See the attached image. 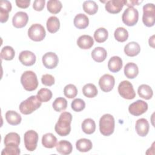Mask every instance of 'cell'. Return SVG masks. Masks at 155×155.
Here are the masks:
<instances>
[{"label":"cell","mask_w":155,"mask_h":155,"mask_svg":"<svg viewBox=\"0 0 155 155\" xmlns=\"http://www.w3.org/2000/svg\"><path fill=\"white\" fill-rule=\"evenodd\" d=\"M21 153L19 146L15 145H9L5 146L1 152L2 155H18Z\"/></svg>","instance_id":"cell-39"},{"label":"cell","mask_w":155,"mask_h":155,"mask_svg":"<svg viewBox=\"0 0 155 155\" xmlns=\"http://www.w3.org/2000/svg\"><path fill=\"white\" fill-rule=\"evenodd\" d=\"M114 125V119L110 114H104L99 120V130L104 136H108L113 134Z\"/></svg>","instance_id":"cell-3"},{"label":"cell","mask_w":155,"mask_h":155,"mask_svg":"<svg viewBox=\"0 0 155 155\" xmlns=\"http://www.w3.org/2000/svg\"><path fill=\"white\" fill-rule=\"evenodd\" d=\"M71 108L73 111L76 112H79L82 111L85 107V102L81 99H74L71 104Z\"/></svg>","instance_id":"cell-41"},{"label":"cell","mask_w":155,"mask_h":155,"mask_svg":"<svg viewBox=\"0 0 155 155\" xmlns=\"http://www.w3.org/2000/svg\"><path fill=\"white\" fill-rule=\"evenodd\" d=\"M82 131L87 134L93 133L96 130L95 122L91 118L85 119L82 123Z\"/></svg>","instance_id":"cell-29"},{"label":"cell","mask_w":155,"mask_h":155,"mask_svg":"<svg viewBox=\"0 0 155 155\" xmlns=\"http://www.w3.org/2000/svg\"><path fill=\"white\" fill-rule=\"evenodd\" d=\"M142 21L145 25L150 27L155 22V7L153 4L148 3L143 7Z\"/></svg>","instance_id":"cell-5"},{"label":"cell","mask_w":155,"mask_h":155,"mask_svg":"<svg viewBox=\"0 0 155 155\" xmlns=\"http://www.w3.org/2000/svg\"><path fill=\"white\" fill-rule=\"evenodd\" d=\"M35 54L28 50H24L21 52L19 55V61L25 66H31L36 62Z\"/></svg>","instance_id":"cell-15"},{"label":"cell","mask_w":155,"mask_h":155,"mask_svg":"<svg viewBox=\"0 0 155 155\" xmlns=\"http://www.w3.org/2000/svg\"><path fill=\"white\" fill-rule=\"evenodd\" d=\"M92 147L91 141L85 138L80 139L76 143V149L80 152H87L92 148Z\"/></svg>","instance_id":"cell-28"},{"label":"cell","mask_w":155,"mask_h":155,"mask_svg":"<svg viewBox=\"0 0 155 155\" xmlns=\"http://www.w3.org/2000/svg\"><path fill=\"white\" fill-rule=\"evenodd\" d=\"M56 151L63 155L69 154L73 150V146L71 143L65 140L59 141L56 145Z\"/></svg>","instance_id":"cell-19"},{"label":"cell","mask_w":155,"mask_h":155,"mask_svg":"<svg viewBox=\"0 0 155 155\" xmlns=\"http://www.w3.org/2000/svg\"><path fill=\"white\" fill-rule=\"evenodd\" d=\"M64 94L65 97L69 99L74 98L78 94V89L74 85L68 84L64 87Z\"/></svg>","instance_id":"cell-40"},{"label":"cell","mask_w":155,"mask_h":155,"mask_svg":"<svg viewBox=\"0 0 155 155\" xmlns=\"http://www.w3.org/2000/svg\"><path fill=\"white\" fill-rule=\"evenodd\" d=\"M139 73L137 65L133 62H129L124 67V74L129 79L135 78Z\"/></svg>","instance_id":"cell-22"},{"label":"cell","mask_w":155,"mask_h":155,"mask_svg":"<svg viewBox=\"0 0 155 155\" xmlns=\"http://www.w3.org/2000/svg\"><path fill=\"white\" fill-rule=\"evenodd\" d=\"M137 93L140 97L146 100L150 99L153 95V91L151 88L147 84L140 85L138 87Z\"/></svg>","instance_id":"cell-27"},{"label":"cell","mask_w":155,"mask_h":155,"mask_svg":"<svg viewBox=\"0 0 155 155\" xmlns=\"http://www.w3.org/2000/svg\"><path fill=\"white\" fill-rule=\"evenodd\" d=\"M41 103L36 96H31L20 104L19 109L22 114H30L39 108Z\"/></svg>","instance_id":"cell-2"},{"label":"cell","mask_w":155,"mask_h":155,"mask_svg":"<svg viewBox=\"0 0 155 155\" xmlns=\"http://www.w3.org/2000/svg\"><path fill=\"white\" fill-rule=\"evenodd\" d=\"M42 61L45 67L48 69H53L58 65L59 59L56 53L47 52L42 56Z\"/></svg>","instance_id":"cell-12"},{"label":"cell","mask_w":155,"mask_h":155,"mask_svg":"<svg viewBox=\"0 0 155 155\" xmlns=\"http://www.w3.org/2000/svg\"><path fill=\"white\" fill-rule=\"evenodd\" d=\"M47 28L51 33L57 32L60 28V22L56 16H50L47 21Z\"/></svg>","instance_id":"cell-26"},{"label":"cell","mask_w":155,"mask_h":155,"mask_svg":"<svg viewBox=\"0 0 155 155\" xmlns=\"http://www.w3.org/2000/svg\"><path fill=\"white\" fill-rule=\"evenodd\" d=\"M28 21V15L24 12H18L13 17L12 24L17 28H21L26 25Z\"/></svg>","instance_id":"cell-14"},{"label":"cell","mask_w":155,"mask_h":155,"mask_svg":"<svg viewBox=\"0 0 155 155\" xmlns=\"http://www.w3.org/2000/svg\"><path fill=\"white\" fill-rule=\"evenodd\" d=\"M122 60L119 56L111 57L108 62V68L113 73H117L120 70L122 67Z\"/></svg>","instance_id":"cell-18"},{"label":"cell","mask_w":155,"mask_h":155,"mask_svg":"<svg viewBox=\"0 0 155 155\" xmlns=\"http://www.w3.org/2000/svg\"><path fill=\"white\" fill-rule=\"evenodd\" d=\"M71 120L72 115L70 113H62L54 127L56 133L61 136H65L69 134L71 131Z\"/></svg>","instance_id":"cell-1"},{"label":"cell","mask_w":155,"mask_h":155,"mask_svg":"<svg viewBox=\"0 0 155 155\" xmlns=\"http://www.w3.org/2000/svg\"><path fill=\"white\" fill-rule=\"evenodd\" d=\"M108 36V33L105 28H99L94 33V38L98 43H102L105 42Z\"/></svg>","instance_id":"cell-34"},{"label":"cell","mask_w":155,"mask_h":155,"mask_svg":"<svg viewBox=\"0 0 155 155\" xmlns=\"http://www.w3.org/2000/svg\"><path fill=\"white\" fill-rule=\"evenodd\" d=\"M142 2V1H125V5H127L128 7H133L135 5H139V3Z\"/></svg>","instance_id":"cell-47"},{"label":"cell","mask_w":155,"mask_h":155,"mask_svg":"<svg viewBox=\"0 0 155 155\" xmlns=\"http://www.w3.org/2000/svg\"><path fill=\"white\" fill-rule=\"evenodd\" d=\"M125 2V0H110L107 2L105 8L110 13L116 14L122 10Z\"/></svg>","instance_id":"cell-13"},{"label":"cell","mask_w":155,"mask_h":155,"mask_svg":"<svg viewBox=\"0 0 155 155\" xmlns=\"http://www.w3.org/2000/svg\"><path fill=\"white\" fill-rule=\"evenodd\" d=\"M148 110V104L142 100H137L131 104L128 107L130 113L135 116H139L145 113Z\"/></svg>","instance_id":"cell-10"},{"label":"cell","mask_w":155,"mask_h":155,"mask_svg":"<svg viewBox=\"0 0 155 155\" xmlns=\"http://www.w3.org/2000/svg\"><path fill=\"white\" fill-rule=\"evenodd\" d=\"M154 36L153 35V36H152L151 38H150V39H149V45H150V46H151L153 48H154Z\"/></svg>","instance_id":"cell-48"},{"label":"cell","mask_w":155,"mask_h":155,"mask_svg":"<svg viewBox=\"0 0 155 155\" xmlns=\"http://www.w3.org/2000/svg\"><path fill=\"white\" fill-rule=\"evenodd\" d=\"M82 7L84 12L90 15H94L98 10V5L93 1H84Z\"/></svg>","instance_id":"cell-31"},{"label":"cell","mask_w":155,"mask_h":155,"mask_svg":"<svg viewBox=\"0 0 155 155\" xmlns=\"http://www.w3.org/2000/svg\"><path fill=\"white\" fill-rule=\"evenodd\" d=\"M118 92L121 97L126 99H133L136 97L133 85L128 81H123L119 84Z\"/></svg>","instance_id":"cell-8"},{"label":"cell","mask_w":155,"mask_h":155,"mask_svg":"<svg viewBox=\"0 0 155 155\" xmlns=\"http://www.w3.org/2000/svg\"><path fill=\"white\" fill-rule=\"evenodd\" d=\"M97 89L96 87L91 83L87 84L82 88V93L84 95L88 98L95 97L97 94Z\"/></svg>","instance_id":"cell-32"},{"label":"cell","mask_w":155,"mask_h":155,"mask_svg":"<svg viewBox=\"0 0 155 155\" xmlns=\"http://www.w3.org/2000/svg\"><path fill=\"white\" fill-rule=\"evenodd\" d=\"M53 109L58 112H60L65 110L67 107V101L64 97H58L56 98L53 103Z\"/></svg>","instance_id":"cell-38"},{"label":"cell","mask_w":155,"mask_h":155,"mask_svg":"<svg viewBox=\"0 0 155 155\" xmlns=\"http://www.w3.org/2000/svg\"><path fill=\"white\" fill-rule=\"evenodd\" d=\"M115 39L119 42H125L128 38V32L124 27H118L116 29L114 33Z\"/></svg>","instance_id":"cell-36"},{"label":"cell","mask_w":155,"mask_h":155,"mask_svg":"<svg viewBox=\"0 0 155 155\" xmlns=\"http://www.w3.org/2000/svg\"><path fill=\"white\" fill-rule=\"evenodd\" d=\"M149 128V123L146 119L141 118L136 121L135 125V129L139 136L142 137L147 136L148 133Z\"/></svg>","instance_id":"cell-16"},{"label":"cell","mask_w":155,"mask_h":155,"mask_svg":"<svg viewBox=\"0 0 155 155\" xmlns=\"http://www.w3.org/2000/svg\"><path fill=\"white\" fill-rule=\"evenodd\" d=\"M107 53L106 50L101 47H96L91 51V57L93 59L97 62H103L107 58Z\"/></svg>","instance_id":"cell-23"},{"label":"cell","mask_w":155,"mask_h":155,"mask_svg":"<svg viewBox=\"0 0 155 155\" xmlns=\"http://www.w3.org/2000/svg\"><path fill=\"white\" fill-rule=\"evenodd\" d=\"M52 95V92L50 90L43 88L38 91L36 96L41 102H46L51 99Z\"/></svg>","instance_id":"cell-35"},{"label":"cell","mask_w":155,"mask_h":155,"mask_svg":"<svg viewBox=\"0 0 155 155\" xmlns=\"http://www.w3.org/2000/svg\"><path fill=\"white\" fill-rule=\"evenodd\" d=\"M15 55V50L10 46H5L2 48L1 51V58L4 60H12L14 58Z\"/></svg>","instance_id":"cell-37"},{"label":"cell","mask_w":155,"mask_h":155,"mask_svg":"<svg viewBox=\"0 0 155 155\" xmlns=\"http://www.w3.org/2000/svg\"><path fill=\"white\" fill-rule=\"evenodd\" d=\"M5 119L7 122L12 125H17L21 122L22 118L19 114L12 110H9L5 113Z\"/></svg>","instance_id":"cell-24"},{"label":"cell","mask_w":155,"mask_h":155,"mask_svg":"<svg viewBox=\"0 0 155 155\" xmlns=\"http://www.w3.org/2000/svg\"><path fill=\"white\" fill-rule=\"evenodd\" d=\"M77 44L80 48L89 49L94 44V40L91 36L87 35L79 36L77 40Z\"/></svg>","instance_id":"cell-17"},{"label":"cell","mask_w":155,"mask_h":155,"mask_svg":"<svg viewBox=\"0 0 155 155\" xmlns=\"http://www.w3.org/2000/svg\"><path fill=\"white\" fill-rule=\"evenodd\" d=\"M139 12L133 7H128L124 12L122 19V22L128 26H134L138 21Z\"/></svg>","instance_id":"cell-7"},{"label":"cell","mask_w":155,"mask_h":155,"mask_svg":"<svg viewBox=\"0 0 155 155\" xmlns=\"http://www.w3.org/2000/svg\"><path fill=\"white\" fill-rule=\"evenodd\" d=\"M21 82L24 88L28 91L36 90L38 86L36 74L32 71H26L21 77Z\"/></svg>","instance_id":"cell-4"},{"label":"cell","mask_w":155,"mask_h":155,"mask_svg":"<svg viewBox=\"0 0 155 155\" xmlns=\"http://www.w3.org/2000/svg\"><path fill=\"white\" fill-rule=\"evenodd\" d=\"M62 5L61 1L58 0H50L47 2V8L49 12L53 14H57L60 12Z\"/></svg>","instance_id":"cell-33"},{"label":"cell","mask_w":155,"mask_h":155,"mask_svg":"<svg viewBox=\"0 0 155 155\" xmlns=\"http://www.w3.org/2000/svg\"><path fill=\"white\" fill-rule=\"evenodd\" d=\"M24 139L26 149L29 151H33L35 150L38 141V133L34 130H28L25 133Z\"/></svg>","instance_id":"cell-9"},{"label":"cell","mask_w":155,"mask_h":155,"mask_svg":"<svg viewBox=\"0 0 155 155\" xmlns=\"http://www.w3.org/2000/svg\"><path fill=\"white\" fill-rule=\"evenodd\" d=\"M140 51V45L138 43L134 41L128 43L124 47V52L128 56H135L137 55Z\"/></svg>","instance_id":"cell-21"},{"label":"cell","mask_w":155,"mask_h":155,"mask_svg":"<svg viewBox=\"0 0 155 155\" xmlns=\"http://www.w3.org/2000/svg\"><path fill=\"white\" fill-rule=\"evenodd\" d=\"M4 142L5 146L9 145H15L19 146L20 143L19 135L14 132L9 133L5 136Z\"/></svg>","instance_id":"cell-30"},{"label":"cell","mask_w":155,"mask_h":155,"mask_svg":"<svg viewBox=\"0 0 155 155\" xmlns=\"http://www.w3.org/2000/svg\"><path fill=\"white\" fill-rule=\"evenodd\" d=\"M46 35L44 27L39 24H35L31 25L28 30V36L32 41L39 42L42 41Z\"/></svg>","instance_id":"cell-6"},{"label":"cell","mask_w":155,"mask_h":155,"mask_svg":"<svg viewBox=\"0 0 155 155\" xmlns=\"http://www.w3.org/2000/svg\"><path fill=\"white\" fill-rule=\"evenodd\" d=\"M42 83L45 86H51L54 84V77L50 74H45L42 75L41 78Z\"/></svg>","instance_id":"cell-42"},{"label":"cell","mask_w":155,"mask_h":155,"mask_svg":"<svg viewBox=\"0 0 155 155\" xmlns=\"http://www.w3.org/2000/svg\"><path fill=\"white\" fill-rule=\"evenodd\" d=\"M74 25L78 29H84L89 24V19L87 16L83 13H79L75 16L74 18Z\"/></svg>","instance_id":"cell-20"},{"label":"cell","mask_w":155,"mask_h":155,"mask_svg":"<svg viewBox=\"0 0 155 155\" xmlns=\"http://www.w3.org/2000/svg\"><path fill=\"white\" fill-rule=\"evenodd\" d=\"M8 12L0 9V21L1 23L6 22L8 19Z\"/></svg>","instance_id":"cell-46"},{"label":"cell","mask_w":155,"mask_h":155,"mask_svg":"<svg viewBox=\"0 0 155 155\" xmlns=\"http://www.w3.org/2000/svg\"><path fill=\"white\" fill-rule=\"evenodd\" d=\"M0 9L10 12L12 10V4L8 1L2 0L0 2Z\"/></svg>","instance_id":"cell-44"},{"label":"cell","mask_w":155,"mask_h":155,"mask_svg":"<svg viewBox=\"0 0 155 155\" xmlns=\"http://www.w3.org/2000/svg\"><path fill=\"white\" fill-rule=\"evenodd\" d=\"M57 138L52 133H46L42 137V145L47 148H52L56 145Z\"/></svg>","instance_id":"cell-25"},{"label":"cell","mask_w":155,"mask_h":155,"mask_svg":"<svg viewBox=\"0 0 155 155\" xmlns=\"http://www.w3.org/2000/svg\"><path fill=\"white\" fill-rule=\"evenodd\" d=\"M115 84L114 78L109 74H104L99 80V85L104 92H109L114 87Z\"/></svg>","instance_id":"cell-11"},{"label":"cell","mask_w":155,"mask_h":155,"mask_svg":"<svg viewBox=\"0 0 155 155\" xmlns=\"http://www.w3.org/2000/svg\"><path fill=\"white\" fill-rule=\"evenodd\" d=\"M16 5L21 8H26L29 7L30 4V0H16Z\"/></svg>","instance_id":"cell-45"},{"label":"cell","mask_w":155,"mask_h":155,"mask_svg":"<svg viewBox=\"0 0 155 155\" xmlns=\"http://www.w3.org/2000/svg\"><path fill=\"white\" fill-rule=\"evenodd\" d=\"M45 0H36L33 2V8L36 11H42L44 8Z\"/></svg>","instance_id":"cell-43"}]
</instances>
